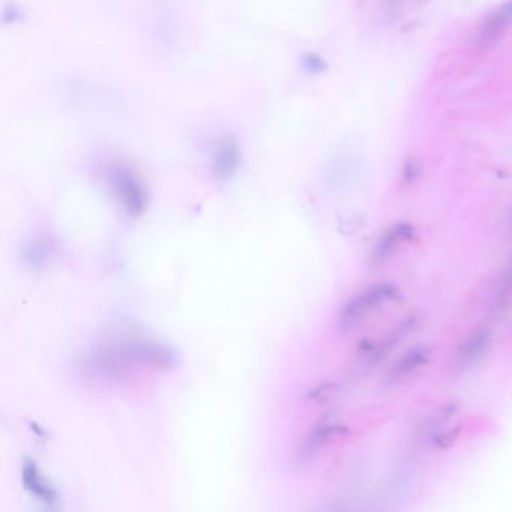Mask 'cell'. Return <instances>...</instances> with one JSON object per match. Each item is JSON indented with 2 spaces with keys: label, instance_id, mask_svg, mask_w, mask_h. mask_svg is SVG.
I'll return each mask as SVG.
<instances>
[{
  "label": "cell",
  "instance_id": "obj_9",
  "mask_svg": "<svg viewBox=\"0 0 512 512\" xmlns=\"http://www.w3.org/2000/svg\"><path fill=\"white\" fill-rule=\"evenodd\" d=\"M488 344H490V332L487 329H481L476 331L469 340L464 343L461 347L460 353H458V364L461 367H470L473 362L478 361L485 350H487Z\"/></svg>",
  "mask_w": 512,
  "mask_h": 512
},
{
  "label": "cell",
  "instance_id": "obj_2",
  "mask_svg": "<svg viewBox=\"0 0 512 512\" xmlns=\"http://www.w3.org/2000/svg\"><path fill=\"white\" fill-rule=\"evenodd\" d=\"M398 298V289L391 283L377 284L347 302L338 316L341 329H352L371 314Z\"/></svg>",
  "mask_w": 512,
  "mask_h": 512
},
{
  "label": "cell",
  "instance_id": "obj_8",
  "mask_svg": "<svg viewBox=\"0 0 512 512\" xmlns=\"http://www.w3.org/2000/svg\"><path fill=\"white\" fill-rule=\"evenodd\" d=\"M347 428L334 422H325V424L317 425L307 439H305L304 446H302V457L311 458L316 455L320 449L328 446L332 440L338 439L346 433Z\"/></svg>",
  "mask_w": 512,
  "mask_h": 512
},
{
  "label": "cell",
  "instance_id": "obj_11",
  "mask_svg": "<svg viewBox=\"0 0 512 512\" xmlns=\"http://www.w3.org/2000/svg\"><path fill=\"white\" fill-rule=\"evenodd\" d=\"M512 295V266L511 269H509L508 274H506L505 281H503L502 286V296H500V299H503V301H506L508 299V296Z\"/></svg>",
  "mask_w": 512,
  "mask_h": 512
},
{
  "label": "cell",
  "instance_id": "obj_6",
  "mask_svg": "<svg viewBox=\"0 0 512 512\" xmlns=\"http://www.w3.org/2000/svg\"><path fill=\"white\" fill-rule=\"evenodd\" d=\"M430 359V350L427 347H415L409 350L403 358L398 359L391 370L386 374V383L389 386L400 385L406 382L413 374L418 373Z\"/></svg>",
  "mask_w": 512,
  "mask_h": 512
},
{
  "label": "cell",
  "instance_id": "obj_4",
  "mask_svg": "<svg viewBox=\"0 0 512 512\" xmlns=\"http://www.w3.org/2000/svg\"><path fill=\"white\" fill-rule=\"evenodd\" d=\"M413 233L415 230L409 223H397L389 227L374 247L373 262L380 265V263L391 259L403 245L413 238Z\"/></svg>",
  "mask_w": 512,
  "mask_h": 512
},
{
  "label": "cell",
  "instance_id": "obj_7",
  "mask_svg": "<svg viewBox=\"0 0 512 512\" xmlns=\"http://www.w3.org/2000/svg\"><path fill=\"white\" fill-rule=\"evenodd\" d=\"M22 479L26 490H28L35 499L49 503V505H53V503H56V500H58V493H56L55 488L47 482V479L44 478L43 473L40 472L37 464H35V461H32L31 458H26V460L23 461Z\"/></svg>",
  "mask_w": 512,
  "mask_h": 512
},
{
  "label": "cell",
  "instance_id": "obj_10",
  "mask_svg": "<svg viewBox=\"0 0 512 512\" xmlns=\"http://www.w3.org/2000/svg\"><path fill=\"white\" fill-rule=\"evenodd\" d=\"M419 172H421V166H419L418 160H416V158H410L406 166H404V179H406V182L415 181L419 176Z\"/></svg>",
  "mask_w": 512,
  "mask_h": 512
},
{
  "label": "cell",
  "instance_id": "obj_5",
  "mask_svg": "<svg viewBox=\"0 0 512 512\" xmlns=\"http://www.w3.org/2000/svg\"><path fill=\"white\" fill-rule=\"evenodd\" d=\"M512 26V0H506L502 7L497 8L488 16L479 31L478 44L490 47L496 44Z\"/></svg>",
  "mask_w": 512,
  "mask_h": 512
},
{
  "label": "cell",
  "instance_id": "obj_1",
  "mask_svg": "<svg viewBox=\"0 0 512 512\" xmlns=\"http://www.w3.org/2000/svg\"><path fill=\"white\" fill-rule=\"evenodd\" d=\"M92 368L104 376H122L131 367L170 368L178 364V355L157 341L128 338L98 350Z\"/></svg>",
  "mask_w": 512,
  "mask_h": 512
},
{
  "label": "cell",
  "instance_id": "obj_3",
  "mask_svg": "<svg viewBox=\"0 0 512 512\" xmlns=\"http://www.w3.org/2000/svg\"><path fill=\"white\" fill-rule=\"evenodd\" d=\"M112 181L116 194H118L124 208L131 215L142 214L145 211L146 205L145 193H143L142 185L134 178V175H131L130 172H125V170H118L113 175Z\"/></svg>",
  "mask_w": 512,
  "mask_h": 512
}]
</instances>
